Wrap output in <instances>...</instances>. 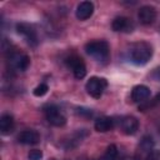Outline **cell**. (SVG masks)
Returning a JSON list of instances; mask_svg holds the SVG:
<instances>
[{"label":"cell","instance_id":"cell-1","mask_svg":"<svg viewBox=\"0 0 160 160\" xmlns=\"http://www.w3.org/2000/svg\"><path fill=\"white\" fill-rule=\"evenodd\" d=\"M152 56V48L148 42H135L129 50V60L135 65H145Z\"/></svg>","mask_w":160,"mask_h":160},{"label":"cell","instance_id":"cell-2","mask_svg":"<svg viewBox=\"0 0 160 160\" xmlns=\"http://www.w3.org/2000/svg\"><path fill=\"white\" fill-rule=\"evenodd\" d=\"M85 51L100 62H105L110 56V48L105 40H94L88 42L85 45Z\"/></svg>","mask_w":160,"mask_h":160},{"label":"cell","instance_id":"cell-3","mask_svg":"<svg viewBox=\"0 0 160 160\" xmlns=\"http://www.w3.org/2000/svg\"><path fill=\"white\" fill-rule=\"evenodd\" d=\"M108 86V81L106 79L104 78H98V76H92L88 80L86 85H85V89H86V92L95 98V99H100L104 90L106 89Z\"/></svg>","mask_w":160,"mask_h":160},{"label":"cell","instance_id":"cell-4","mask_svg":"<svg viewBox=\"0 0 160 160\" xmlns=\"http://www.w3.org/2000/svg\"><path fill=\"white\" fill-rule=\"evenodd\" d=\"M46 120L52 126H64L66 124V118L61 114L60 109L55 105H48L44 108Z\"/></svg>","mask_w":160,"mask_h":160},{"label":"cell","instance_id":"cell-5","mask_svg":"<svg viewBox=\"0 0 160 160\" xmlns=\"http://www.w3.org/2000/svg\"><path fill=\"white\" fill-rule=\"evenodd\" d=\"M16 31L19 35H21L26 42L30 45V46H36L38 45V34H36V30L32 25L28 24V22H19L16 25Z\"/></svg>","mask_w":160,"mask_h":160},{"label":"cell","instance_id":"cell-6","mask_svg":"<svg viewBox=\"0 0 160 160\" xmlns=\"http://www.w3.org/2000/svg\"><path fill=\"white\" fill-rule=\"evenodd\" d=\"M8 59H9L11 68L18 71H25L30 64V58L26 54H20L18 51H10V49H9Z\"/></svg>","mask_w":160,"mask_h":160},{"label":"cell","instance_id":"cell-7","mask_svg":"<svg viewBox=\"0 0 160 160\" xmlns=\"http://www.w3.org/2000/svg\"><path fill=\"white\" fill-rule=\"evenodd\" d=\"M66 65L72 70V74L76 79H82L86 75V66L81 58L76 55H70L66 60Z\"/></svg>","mask_w":160,"mask_h":160},{"label":"cell","instance_id":"cell-8","mask_svg":"<svg viewBox=\"0 0 160 160\" xmlns=\"http://www.w3.org/2000/svg\"><path fill=\"white\" fill-rule=\"evenodd\" d=\"M111 28L114 31H118V32H131L134 30V24L129 18L118 16L112 20Z\"/></svg>","mask_w":160,"mask_h":160},{"label":"cell","instance_id":"cell-9","mask_svg":"<svg viewBox=\"0 0 160 160\" xmlns=\"http://www.w3.org/2000/svg\"><path fill=\"white\" fill-rule=\"evenodd\" d=\"M138 18H139V20H140L141 24L150 25L156 19V10H155V8H152L150 5L141 6L139 9V11H138Z\"/></svg>","mask_w":160,"mask_h":160},{"label":"cell","instance_id":"cell-10","mask_svg":"<svg viewBox=\"0 0 160 160\" xmlns=\"http://www.w3.org/2000/svg\"><path fill=\"white\" fill-rule=\"evenodd\" d=\"M120 126L126 135H134L139 129V121L134 116H124L120 120Z\"/></svg>","mask_w":160,"mask_h":160},{"label":"cell","instance_id":"cell-11","mask_svg":"<svg viewBox=\"0 0 160 160\" xmlns=\"http://www.w3.org/2000/svg\"><path fill=\"white\" fill-rule=\"evenodd\" d=\"M150 96V89L146 85H136L131 90V100L134 102H144Z\"/></svg>","mask_w":160,"mask_h":160},{"label":"cell","instance_id":"cell-12","mask_svg":"<svg viewBox=\"0 0 160 160\" xmlns=\"http://www.w3.org/2000/svg\"><path fill=\"white\" fill-rule=\"evenodd\" d=\"M18 141L25 145H35L40 141V134L35 130H24L18 135Z\"/></svg>","mask_w":160,"mask_h":160},{"label":"cell","instance_id":"cell-13","mask_svg":"<svg viewBox=\"0 0 160 160\" xmlns=\"http://www.w3.org/2000/svg\"><path fill=\"white\" fill-rule=\"evenodd\" d=\"M94 14V4L91 1H81L76 6V18L79 20H86Z\"/></svg>","mask_w":160,"mask_h":160},{"label":"cell","instance_id":"cell-14","mask_svg":"<svg viewBox=\"0 0 160 160\" xmlns=\"http://www.w3.org/2000/svg\"><path fill=\"white\" fill-rule=\"evenodd\" d=\"M115 125V120L110 116H102V118H99L95 120V124H94V128L96 131L99 132H106L109 130H111Z\"/></svg>","mask_w":160,"mask_h":160},{"label":"cell","instance_id":"cell-15","mask_svg":"<svg viewBox=\"0 0 160 160\" xmlns=\"http://www.w3.org/2000/svg\"><path fill=\"white\" fill-rule=\"evenodd\" d=\"M14 130V118L10 114H4L0 118V131L6 135Z\"/></svg>","mask_w":160,"mask_h":160},{"label":"cell","instance_id":"cell-16","mask_svg":"<svg viewBox=\"0 0 160 160\" xmlns=\"http://www.w3.org/2000/svg\"><path fill=\"white\" fill-rule=\"evenodd\" d=\"M152 145H154V141L150 136H144L141 142H140V146H139V150L141 154H146V156L150 154V151L152 150Z\"/></svg>","mask_w":160,"mask_h":160},{"label":"cell","instance_id":"cell-17","mask_svg":"<svg viewBox=\"0 0 160 160\" xmlns=\"http://www.w3.org/2000/svg\"><path fill=\"white\" fill-rule=\"evenodd\" d=\"M116 158H118V148L116 145L111 144L106 148V151L104 152V155L98 160H116Z\"/></svg>","mask_w":160,"mask_h":160},{"label":"cell","instance_id":"cell-18","mask_svg":"<svg viewBox=\"0 0 160 160\" xmlns=\"http://www.w3.org/2000/svg\"><path fill=\"white\" fill-rule=\"evenodd\" d=\"M154 106H160V92L156 94V95L154 96V99H151L150 101H144V102H141V104L139 105V110L145 111V110H148V109H150V108H154Z\"/></svg>","mask_w":160,"mask_h":160},{"label":"cell","instance_id":"cell-19","mask_svg":"<svg viewBox=\"0 0 160 160\" xmlns=\"http://www.w3.org/2000/svg\"><path fill=\"white\" fill-rule=\"evenodd\" d=\"M49 90V86L44 82H41L40 85H38L35 89H34V95L35 96H44Z\"/></svg>","mask_w":160,"mask_h":160},{"label":"cell","instance_id":"cell-20","mask_svg":"<svg viewBox=\"0 0 160 160\" xmlns=\"http://www.w3.org/2000/svg\"><path fill=\"white\" fill-rule=\"evenodd\" d=\"M28 158H29V160H41L42 159V151L39 149H32L28 154Z\"/></svg>","mask_w":160,"mask_h":160},{"label":"cell","instance_id":"cell-21","mask_svg":"<svg viewBox=\"0 0 160 160\" xmlns=\"http://www.w3.org/2000/svg\"><path fill=\"white\" fill-rule=\"evenodd\" d=\"M145 160H160V150L152 149L150 151V154L145 158Z\"/></svg>","mask_w":160,"mask_h":160},{"label":"cell","instance_id":"cell-22","mask_svg":"<svg viewBox=\"0 0 160 160\" xmlns=\"http://www.w3.org/2000/svg\"><path fill=\"white\" fill-rule=\"evenodd\" d=\"M150 76H151L154 80L160 81V66H159V68H156V69H154V70H152V72L150 74Z\"/></svg>","mask_w":160,"mask_h":160},{"label":"cell","instance_id":"cell-23","mask_svg":"<svg viewBox=\"0 0 160 160\" xmlns=\"http://www.w3.org/2000/svg\"><path fill=\"white\" fill-rule=\"evenodd\" d=\"M78 110H79L78 114H80V115H86V116H91L92 115V111L90 109H78Z\"/></svg>","mask_w":160,"mask_h":160}]
</instances>
